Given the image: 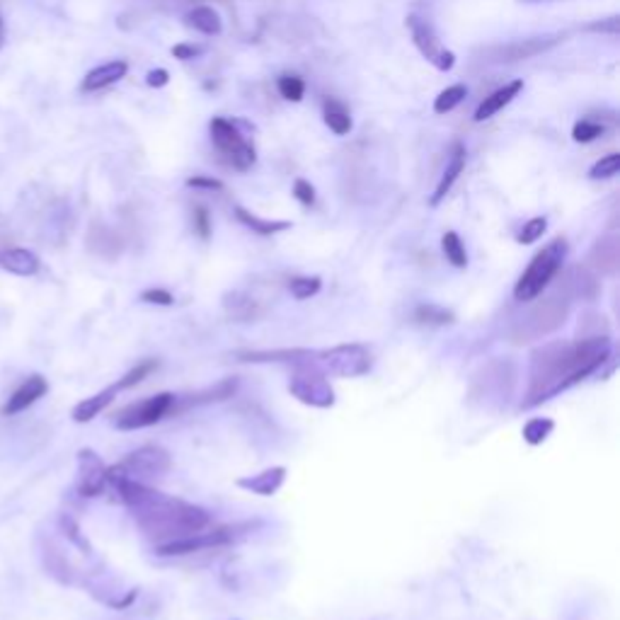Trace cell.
<instances>
[{"instance_id": "6da1fadb", "label": "cell", "mask_w": 620, "mask_h": 620, "mask_svg": "<svg viewBox=\"0 0 620 620\" xmlns=\"http://www.w3.org/2000/svg\"><path fill=\"white\" fill-rule=\"evenodd\" d=\"M107 485L115 487L119 502L129 509L141 533L148 540H153L155 547L189 538L211 526V516L206 509L153 490L143 482L129 480L107 470Z\"/></svg>"}, {"instance_id": "7a4b0ae2", "label": "cell", "mask_w": 620, "mask_h": 620, "mask_svg": "<svg viewBox=\"0 0 620 620\" xmlns=\"http://www.w3.org/2000/svg\"><path fill=\"white\" fill-rule=\"evenodd\" d=\"M608 335L581 337L577 342H547L533 351L529 391L523 408H538L572 385L584 381L611 357Z\"/></svg>"}, {"instance_id": "3957f363", "label": "cell", "mask_w": 620, "mask_h": 620, "mask_svg": "<svg viewBox=\"0 0 620 620\" xmlns=\"http://www.w3.org/2000/svg\"><path fill=\"white\" fill-rule=\"evenodd\" d=\"M564 257H567V240L564 237L550 240L540 253L533 254V260L529 262V267L514 286L516 301L526 303L538 298L550 286V281L557 277V271L563 270Z\"/></svg>"}, {"instance_id": "277c9868", "label": "cell", "mask_w": 620, "mask_h": 620, "mask_svg": "<svg viewBox=\"0 0 620 620\" xmlns=\"http://www.w3.org/2000/svg\"><path fill=\"white\" fill-rule=\"evenodd\" d=\"M567 315H570V294L555 291L529 310V315L516 325L512 337H514L516 344L538 342L543 337L560 330L567 323Z\"/></svg>"}, {"instance_id": "5b68a950", "label": "cell", "mask_w": 620, "mask_h": 620, "mask_svg": "<svg viewBox=\"0 0 620 620\" xmlns=\"http://www.w3.org/2000/svg\"><path fill=\"white\" fill-rule=\"evenodd\" d=\"M288 392L296 400L310 408H332L335 405V391L327 381L325 371L315 364V354L306 361L294 364V375L288 381Z\"/></svg>"}, {"instance_id": "8992f818", "label": "cell", "mask_w": 620, "mask_h": 620, "mask_svg": "<svg viewBox=\"0 0 620 620\" xmlns=\"http://www.w3.org/2000/svg\"><path fill=\"white\" fill-rule=\"evenodd\" d=\"M315 364H318L325 375H337V378H359L371 371V351L364 344H337L330 349L315 351Z\"/></svg>"}, {"instance_id": "52a82bcc", "label": "cell", "mask_w": 620, "mask_h": 620, "mask_svg": "<svg viewBox=\"0 0 620 620\" xmlns=\"http://www.w3.org/2000/svg\"><path fill=\"white\" fill-rule=\"evenodd\" d=\"M170 453H168L163 446L148 443V446H141V449H136L133 453H129L122 463L112 465V468H107V470L115 475H122V478H129V480L148 485V480H155V478H163L165 473H170Z\"/></svg>"}, {"instance_id": "ba28073f", "label": "cell", "mask_w": 620, "mask_h": 620, "mask_svg": "<svg viewBox=\"0 0 620 620\" xmlns=\"http://www.w3.org/2000/svg\"><path fill=\"white\" fill-rule=\"evenodd\" d=\"M209 131H211L213 146L219 148V153L236 170L245 172L253 168L254 160H257L254 146L237 131L236 124L230 122V119H223V116H213L211 124H209Z\"/></svg>"}, {"instance_id": "9c48e42d", "label": "cell", "mask_w": 620, "mask_h": 620, "mask_svg": "<svg viewBox=\"0 0 620 620\" xmlns=\"http://www.w3.org/2000/svg\"><path fill=\"white\" fill-rule=\"evenodd\" d=\"M175 402H177V398L172 392H158L153 398H146V400L136 402V405H129V408H124L115 417L116 429L136 432V429H146V426L158 425L163 417H168L175 409Z\"/></svg>"}, {"instance_id": "30bf717a", "label": "cell", "mask_w": 620, "mask_h": 620, "mask_svg": "<svg viewBox=\"0 0 620 620\" xmlns=\"http://www.w3.org/2000/svg\"><path fill=\"white\" fill-rule=\"evenodd\" d=\"M408 30L412 41H415L417 51H419L436 71H443V73H446V71H451V68L456 65V54L441 44V39L436 37V32H434L432 22H426L425 17L408 15Z\"/></svg>"}, {"instance_id": "8fae6325", "label": "cell", "mask_w": 620, "mask_h": 620, "mask_svg": "<svg viewBox=\"0 0 620 620\" xmlns=\"http://www.w3.org/2000/svg\"><path fill=\"white\" fill-rule=\"evenodd\" d=\"M236 526H219V529H204L189 536V538L175 540V543H168V546L155 547V555L160 557H175V555H189V553H199V550H206V547H220L228 546L236 540Z\"/></svg>"}, {"instance_id": "7c38bea8", "label": "cell", "mask_w": 620, "mask_h": 620, "mask_svg": "<svg viewBox=\"0 0 620 620\" xmlns=\"http://www.w3.org/2000/svg\"><path fill=\"white\" fill-rule=\"evenodd\" d=\"M78 495L99 497L107 487V465L92 449L78 451Z\"/></svg>"}, {"instance_id": "4fadbf2b", "label": "cell", "mask_w": 620, "mask_h": 620, "mask_svg": "<svg viewBox=\"0 0 620 620\" xmlns=\"http://www.w3.org/2000/svg\"><path fill=\"white\" fill-rule=\"evenodd\" d=\"M47 391H49V383H47V378H44V375L39 374L30 375L25 383L20 385V388L10 395L8 402L3 405L0 412H3L5 417L17 415V412H22V409L32 408L34 402L47 395Z\"/></svg>"}, {"instance_id": "5bb4252c", "label": "cell", "mask_w": 620, "mask_h": 620, "mask_svg": "<svg viewBox=\"0 0 620 620\" xmlns=\"http://www.w3.org/2000/svg\"><path fill=\"white\" fill-rule=\"evenodd\" d=\"M126 73H129V64H126V61H122V58H116V61H107V64L92 68L90 73L82 78L81 90L82 92L105 90V88H109V85H115V82L122 81Z\"/></svg>"}, {"instance_id": "9a60e30c", "label": "cell", "mask_w": 620, "mask_h": 620, "mask_svg": "<svg viewBox=\"0 0 620 620\" xmlns=\"http://www.w3.org/2000/svg\"><path fill=\"white\" fill-rule=\"evenodd\" d=\"M286 480V468L284 465H274V468H267L257 475H247V478H240L236 482L237 487L253 492V495H260V497H271L281 490V485Z\"/></svg>"}, {"instance_id": "2e32d148", "label": "cell", "mask_w": 620, "mask_h": 620, "mask_svg": "<svg viewBox=\"0 0 620 620\" xmlns=\"http://www.w3.org/2000/svg\"><path fill=\"white\" fill-rule=\"evenodd\" d=\"M465 168V146L463 143H453L451 146V153H449V160H446V168H443V175H441L439 185H436V189H434L432 199H429V204L432 206H439L443 199H446V194L451 192V187L456 185V180L461 177V172H463Z\"/></svg>"}, {"instance_id": "e0dca14e", "label": "cell", "mask_w": 620, "mask_h": 620, "mask_svg": "<svg viewBox=\"0 0 620 620\" xmlns=\"http://www.w3.org/2000/svg\"><path fill=\"white\" fill-rule=\"evenodd\" d=\"M39 257H37L32 250H25V247L0 250V270L10 271V274H15V277H34V274L39 271Z\"/></svg>"}, {"instance_id": "ac0fdd59", "label": "cell", "mask_w": 620, "mask_h": 620, "mask_svg": "<svg viewBox=\"0 0 620 620\" xmlns=\"http://www.w3.org/2000/svg\"><path fill=\"white\" fill-rule=\"evenodd\" d=\"M523 90V81H512V82H506L504 88H499V90H495L490 95V98H485L480 102V107L475 109V122L478 124H482V122H487V119H492L495 115H499L502 109H504L509 102L514 98H519V92Z\"/></svg>"}, {"instance_id": "d6986e66", "label": "cell", "mask_w": 620, "mask_h": 620, "mask_svg": "<svg viewBox=\"0 0 620 620\" xmlns=\"http://www.w3.org/2000/svg\"><path fill=\"white\" fill-rule=\"evenodd\" d=\"M116 385L112 383L109 388H105V391H99L98 395H92V398H85L82 402H78L73 408V422H78V425H88V422H92L95 417L102 415L109 405H112V400L116 398Z\"/></svg>"}, {"instance_id": "ffe728a7", "label": "cell", "mask_w": 620, "mask_h": 620, "mask_svg": "<svg viewBox=\"0 0 620 620\" xmlns=\"http://www.w3.org/2000/svg\"><path fill=\"white\" fill-rule=\"evenodd\" d=\"M560 37H538V39H523L509 44L504 49L499 51L497 61H521V58H530L540 54V51L550 49L553 44H557Z\"/></svg>"}, {"instance_id": "44dd1931", "label": "cell", "mask_w": 620, "mask_h": 620, "mask_svg": "<svg viewBox=\"0 0 620 620\" xmlns=\"http://www.w3.org/2000/svg\"><path fill=\"white\" fill-rule=\"evenodd\" d=\"M185 25L196 30V32L206 34V37H213V34H220L223 30V22H220V15L209 5H196L194 10H189L185 15Z\"/></svg>"}, {"instance_id": "7402d4cb", "label": "cell", "mask_w": 620, "mask_h": 620, "mask_svg": "<svg viewBox=\"0 0 620 620\" xmlns=\"http://www.w3.org/2000/svg\"><path fill=\"white\" fill-rule=\"evenodd\" d=\"M236 219L257 236H277V233H284V230L291 228L288 220H264L247 211V209H243V206H236Z\"/></svg>"}, {"instance_id": "603a6c76", "label": "cell", "mask_w": 620, "mask_h": 620, "mask_svg": "<svg viewBox=\"0 0 620 620\" xmlns=\"http://www.w3.org/2000/svg\"><path fill=\"white\" fill-rule=\"evenodd\" d=\"M323 116H325L327 129L337 133V136H347L351 131V115L349 109L337 102V99H325L323 105Z\"/></svg>"}, {"instance_id": "cb8c5ba5", "label": "cell", "mask_w": 620, "mask_h": 620, "mask_svg": "<svg viewBox=\"0 0 620 620\" xmlns=\"http://www.w3.org/2000/svg\"><path fill=\"white\" fill-rule=\"evenodd\" d=\"M589 262H591V267L601 271V274H616V270H618V245H616V240H601V243L594 247V253H591Z\"/></svg>"}, {"instance_id": "d4e9b609", "label": "cell", "mask_w": 620, "mask_h": 620, "mask_svg": "<svg viewBox=\"0 0 620 620\" xmlns=\"http://www.w3.org/2000/svg\"><path fill=\"white\" fill-rule=\"evenodd\" d=\"M226 313H228V318L237 320V323H247V320H254L257 315H260V310H257V303H254V298H250V296L240 294V291H233V294L226 298Z\"/></svg>"}, {"instance_id": "484cf974", "label": "cell", "mask_w": 620, "mask_h": 620, "mask_svg": "<svg viewBox=\"0 0 620 620\" xmlns=\"http://www.w3.org/2000/svg\"><path fill=\"white\" fill-rule=\"evenodd\" d=\"M415 320L422 323V325H453L456 323V315L451 313L449 308L443 306H436V303H422L415 308Z\"/></svg>"}, {"instance_id": "4316f807", "label": "cell", "mask_w": 620, "mask_h": 620, "mask_svg": "<svg viewBox=\"0 0 620 620\" xmlns=\"http://www.w3.org/2000/svg\"><path fill=\"white\" fill-rule=\"evenodd\" d=\"M441 250H443V257H446L456 270H465V267H468V253H465L463 240H461V236H458L456 230L443 233V237H441Z\"/></svg>"}, {"instance_id": "83f0119b", "label": "cell", "mask_w": 620, "mask_h": 620, "mask_svg": "<svg viewBox=\"0 0 620 620\" xmlns=\"http://www.w3.org/2000/svg\"><path fill=\"white\" fill-rule=\"evenodd\" d=\"M465 95H468V88H465L463 82L451 85L446 90H441L439 98L434 99V112H436V115H449L451 109H456V107L463 102Z\"/></svg>"}, {"instance_id": "f1b7e54d", "label": "cell", "mask_w": 620, "mask_h": 620, "mask_svg": "<svg viewBox=\"0 0 620 620\" xmlns=\"http://www.w3.org/2000/svg\"><path fill=\"white\" fill-rule=\"evenodd\" d=\"M44 564H47L51 577H56L58 581H64V584H71V581H73V577H71V564L65 563V557L61 555L54 546H49L44 550Z\"/></svg>"}, {"instance_id": "f546056e", "label": "cell", "mask_w": 620, "mask_h": 620, "mask_svg": "<svg viewBox=\"0 0 620 620\" xmlns=\"http://www.w3.org/2000/svg\"><path fill=\"white\" fill-rule=\"evenodd\" d=\"M553 429H555V422H553V419H547V417H536V419H530L529 425L523 426V441L530 443V446H538V443H543V441L553 434Z\"/></svg>"}, {"instance_id": "4dcf8cb0", "label": "cell", "mask_w": 620, "mask_h": 620, "mask_svg": "<svg viewBox=\"0 0 620 620\" xmlns=\"http://www.w3.org/2000/svg\"><path fill=\"white\" fill-rule=\"evenodd\" d=\"M155 368H158V361L155 359H148V361H141L139 366H133L126 375H122L119 381H116V391H129V388H133V385H139L146 381L148 375L153 374Z\"/></svg>"}, {"instance_id": "1f68e13d", "label": "cell", "mask_w": 620, "mask_h": 620, "mask_svg": "<svg viewBox=\"0 0 620 620\" xmlns=\"http://www.w3.org/2000/svg\"><path fill=\"white\" fill-rule=\"evenodd\" d=\"M277 88H279V95H281L284 99H288V102H301L303 95H306V82H303V78H298L296 73L279 75Z\"/></svg>"}, {"instance_id": "d6a6232c", "label": "cell", "mask_w": 620, "mask_h": 620, "mask_svg": "<svg viewBox=\"0 0 620 620\" xmlns=\"http://www.w3.org/2000/svg\"><path fill=\"white\" fill-rule=\"evenodd\" d=\"M620 170V153H608L601 160H596L589 170V180H611Z\"/></svg>"}, {"instance_id": "836d02e7", "label": "cell", "mask_w": 620, "mask_h": 620, "mask_svg": "<svg viewBox=\"0 0 620 620\" xmlns=\"http://www.w3.org/2000/svg\"><path fill=\"white\" fill-rule=\"evenodd\" d=\"M58 526H61V533H64L65 538L71 540L75 547H81L82 553H90V543L85 540V536H82L81 526H78V521H75L71 514H61L58 516Z\"/></svg>"}, {"instance_id": "e575fe53", "label": "cell", "mask_w": 620, "mask_h": 620, "mask_svg": "<svg viewBox=\"0 0 620 620\" xmlns=\"http://www.w3.org/2000/svg\"><path fill=\"white\" fill-rule=\"evenodd\" d=\"M323 288V281L320 277H296L288 281V291L298 301H306V298H313Z\"/></svg>"}, {"instance_id": "d590c367", "label": "cell", "mask_w": 620, "mask_h": 620, "mask_svg": "<svg viewBox=\"0 0 620 620\" xmlns=\"http://www.w3.org/2000/svg\"><path fill=\"white\" fill-rule=\"evenodd\" d=\"M604 133H606L604 124L594 122V119H580V122L574 124V129H572V139L577 141V143H591V141H596L598 136H604Z\"/></svg>"}, {"instance_id": "8d00e7d4", "label": "cell", "mask_w": 620, "mask_h": 620, "mask_svg": "<svg viewBox=\"0 0 620 620\" xmlns=\"http://www.w3.org/2000/svg\"><path fill=\"white\" fill-rule=\"evenodd\" d=\"M547 230V219L546 216H536V219H530V220H526L523 223V228H521V233H519V243L521 245H533L536 240H540L543 237V233Z\"/></svg>"}, {"instance_id": "74e56055", "label": "cell", "mask_w": 620, "mask_h": 620, "mask_svg": "<svg viewBox=\"0 0 620 620\" xmlns=\"http://www.w3.org/2000/svg\"><path fill=\"white\" fill-rule=\"evenodd\" d=\"M237 383L236 381H220L219 385H213L211 391L206 392H199L194 400L192 402H219V400H228V398H233V392H236Z\"/></svg>"}, {"instance_id": "f35d334b", "label": "cell", "mask_w": 620, "mask_h": 620, "mask_svg": "<svg viewBox=\"0 0 620 620\" xmlns=\"http://www.w3.org/2000/svg\"><path fill=\"white\" fill-rule=\"evenodd\" d=\"M294 196L301 202L303 206H313L315 204V187H313L308 180H296Z\"/></svg>"}, {"instance_id": "ab89813d", "label": "cell", "mask_w": 620, "mask_h": 620, "mask_svg": "<svg viewBox=\"0 0 620 620\" xmlns=\"http://www.w3.org/2000/svg\"><path fill=\"white\" fill-rule=\"evenodd\" d=\"M141 301L153 303V306H172L175 298H172L170 291H165V288H146V291L141 294Z\"/></svg>"}, {"instance_id": "60d3db41", "label": "cell", "mask_w": 620, "mask_h": 620, "mask_svg": "<svg viewBox=\"0 0 620 620\" xmlns=\"http://www.w3.org/2000/svg\"><path fill=\"white\" fill-rule=\"evenodd\" d=\"M204 54V47H196V44H177L172 47V56L180 58V61H192V58H199Z\"/></svg>"}, {"instance_id": "b9f144b4", "label": "cell", "mask_w": 620, "mask_h": 620, "mask_svg": "<svg viewBox=\"0 0 620 620\" xmlns=\"http://www.w3.org/2000/svg\"><path fill=\"white\" fill-rule=\"evenodd\" d=\"M187 187L209 189V192H220V189H223V182L216 180V177H204V175H196V177H189Z\"/></svg>"}, {"instance_id": "7bdbcfd3", "label": "cell", "mask_w": 620, "mask_h": 620, "mask_svg": "<svg viewBox=\"0 0 620 620\" xmlns=\"http://www.w3.org/2000/svg\"><path fill=\"white\" fill-rule=\"evenodd\" d=\"M194 230L199 233V236L204 237H209L211 236V219H209V211L206 209H194Z\"/></svg>"}, {"instance_id": "ee69618b", "label": "cell", "mask_w": 620, "mask_h": 620, "mask_svg": "<svg viewBox=\"0 0 620 620\" xmlns=\"http://www.w3.org/2000/svg\"><path fill=\"white\" fill-rule=\"evenodd\" d=\"M146 82L151 88H163V85L170 82V73H168L165 68H155V71H151V73L146 75Z\"/></svg>"}, {"instance_id": "f6af8a7d", "label": "cell", "mask_w": 620, "mask_h": 620, "mask_svg": "<svg viewBox=\"0 0 620 620\" xmlns=\"http://www.w3.org/2000/svg\"><path fill=\"white\" fill-rule=\"evenodd\" d=\"M591 32H606V34H618V17H608V22H596V25H589Z\"/></svg>"}, {"instance_id": "bcb514c9", "label": "cell", "mask_w": 620, "mask_h": 620, "mask_svg": "<svg viewBox=\"0 0 620 620\" xmlns=\"http://www.w3.org/2000/svg\"><path fill=\"white\" fill-rule=\"evenodd\" d=\"M521 3H543V0H521Z\"/></svg>"}, {"instance_id": "7dc6e473", "label": "cell", "mask_w": 620, "mask_h": 620, "mask_svg": "<svg viewBox=\"0 0 620 620\" xmlns=\"http://www.w3.org/2000/svg\"><path fill=\"white\" fill-rule=\"evenodd\" d=\"M0 34H3V20H0Z\"/></svg>"}]
</instances>
